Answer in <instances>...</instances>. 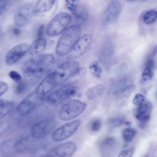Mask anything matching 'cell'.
Returning a JSON list of instances; mask_svg holds the SVG:
<instances>
[{
    "instance_id": "1",
    "label": "cell",
    "mask_w": 157,
    "mask_h": 157,
    "mask_svg": "<svg viewBox=\"0 0 157 157\" xmlns=\"http://www.w3.org/2000/svg\"><path fill=\"white\" fill-rule=\"evenodd\" d=\"M54 58L49 53L36 55L28 60L22 69L23 75L29 77L43 73L48 70L53 65Z\"/></svg>"
},
{
    "instance_id": "2",
    "label": "cell",
    "mask_w": 157,
    "mask_h": 157,
    "mask_svg": "<svg viewBox=\"0 0 157 157\" xmlns=\"http://www.w3.org/2000/svg\"><path fill=\"white\" fill-rule=\"evenodd\" d=\"M81 33L78 25H74L67 28L58 41L56 49V54L62 56L69 53L80 37Z\"/></svg>"
},
{
    "instance_id": "3",
    "label": "cell",
    "mask_w": 157,
    "mask_h": 157,
    "mask_svg": "<svg viewBox=\"0 0 157 157\" xmlns=\"http://www.w3.org/2000/svg\"><path fill=\"white\" fill-rule=\"evenodd\" d=\"M79 88L71 85H65L48 95L46 101L54 105L59 104L79 94Z\"/></svg>"
},
{
    "instance_id": "4",
    "label": "cell",
    "mask_w": 157,
    "mask_h": 157,
    "mask_svg": "<svg viewBox=\"0 0 157 157\" xmlns=\"http://www.w3.org/2000/svg\"><path fill=\"white\" fill-rule=\"evenodd\" d=\"M86 104L77 99H73L63 105L60 109L59 116L63 121H67L79 116L85 110Z\"/></svg>"
},
{
    "instance_id": "5",
    "label": "cell",
    "mask_w": 157,
    "mask_h": 157,
    "mask_svg": "<svg viewBox=\"0 0 157 157\" xmlns=\"http://www.w3.org/2000/svg\"><path fill=\"white\" fill-rule=\"evenodd\" d=\"M71 17L67 13L61 12L55 15L48 23L47 29L49 36L58 35L63 31L71 22Z\"/></svg>"
},
{
    "instance_id": "6",
    "label": "cell",
    "mask_w": 157,
    "mask_h": 157,
    "mask_svg": "<svg viewBox=\"0 0 157 157\" xmlns=\"http://www.w3.org/2000/svg\"><path fill=\"white\" fill-rule=\"evenodd\" d=\"M79 68L78 63L74 61H68L61 64L54 71L58 84L77 75Z\"/></svg>"
},
{
    "instance_id": "7",
    "label": "cell",
    "mask_w": 157,
    "mask_h": 157,
    "mask_svg": "<svg viewBox=\"0 0 157 157\" xmlns=\"http://www.w3.org/2000/svg\"><path fill=\"white\" fill-rule=\"evenodd\" d=\"M80 124L79 120H76L61 126L52 133V140L56 142H59L67 139L76 132Z\"/></svg>"
},
{
    "instance_id": "8",
    "label": "cell",
    "mask_w": 157,
    "mask_h": 157,
    "mask_svg": "<svg viewBox=\"0 0 157 157\" xmlns=\"http://www.w3.org/2000/svg\"><path fill=\"white\" fill-rule=\"evenodd\" d=\"M35 12V7L31 3L23 4L16 10L14 15L15 24L19 26L27 24L31 19Z\"/></svg>"
},
{
    "instance_id": "9",
    "label": "cell",
    "mask_w": 157,
    "mask_h": 157,
    "mask_svg": "<svg viewBox=\"0 0 157 157\" xmlns=\"http://www.w3.org/2000/svg\"><path fill=\"white\" fill-rule=\"evenodd\" d=\"M54 121L52 119H45L38 121L32 127V136L34 138L40 139L48 134L55 126Z\"/></svg>"
},
{
    "instance_id": "10",
    "label": "cell",
    "mask_w": 157,
    "mask_h": 157,
    "mask_svg": "<svg viewBox=\"0 0 157 157\" xmlns=\"http://www.w3.org/2000/svg\"><path fill=\"white\" fill-rule=\"evenodd\" d=\"M77 148L76 143L69 141L56 146L50 151L45 157H71Z\"/></svg>"
},
{
    "instance_id": "11",
    "label": "cell",
    "mask_w": 157,
    "mask_h": 157,
    "mask_svg": "<svg viewBox=\"0 0 157 157\" xmlns=\"http://www.w3.org/2000/svg\"><path fill=\"white\" fill-rule=\"evenodd\" d=\"M121 3L118 1L110 2L107 5L103 13L102 22L104 25L111 24L118 17L121 10Z\"/></svg>"
},
{
    "instance_id": "12",
    "label": "cell",
    "mask_w": 157,
    "mask_h": 157,
    "mask_svg": "<svg viewBox=\"0 0 157 157\" xmlns=\"http://www.w3.org/2000/svg\"><path fill=\"white\" fill-rule=\"evenodd\" d=\"M92 40V36L89 34H86L80 37L68 53L69 57L77 58L82 56L88 48Z\"/></svg>"
},
{
    "instance_id": "13",
    "label": "cell",
    "mask_w": 157,
    "mask_h": 157,
    "mask_svg": "<svg viewBox=\"0 0 157 157\" xmlns=\"http://www.w3.org/2000/svg\"><path fill=\"white\" fill-rule=\"evenodd\" d=\"M29 47L27 44L22 43L13 48L6 55L5 61L7 64L11 65L15 63L28 52Z\"/></svg>"
},
{
    "instance_id": "14",
    "label": "cell",
    "mask_w": 157,
    "mask_h": 157,
    "mask_svg": "<svg viewBox=\"0 0 157 157\" xmlns=\"http://www.w3.org/2000/svg\"><path fill=\"white\" fill-rule=\"evenodd\" d=\"M37 96L35 92L33 93L25 98L17 106V113L22 116L29 113L36 105Z\"/></svg>"
},
{
    "instance_id": "15",
    "label": "cell",
    "mask_w": 157,
    "mask_h": 157,
    "mask_svg": "<svg viewBox=\"0 0 157 157\" xmlns=\"http://www.w3.org/2000/svg\"><path fill=\"white\" fill-rule=\"evenodd\" d=\"M58 84L54 71L47 75L37 86L35 91L38 95H45Z\"/></svg>"
},
{
    "instance_id": "16",
    "label": "cell",
    "mask_w": 157,
    "mask_h": 157,
    "mask_svg": "<svg viewBox=\"0 0 157 157\" xmlns=\"http://www.w3.org/2000/svg\"><path fill=\"white\" fill-rule=\"evenodd\" d=\"M118 146V142L114 137L109 136L105 138L100 147L102 157H113L117 151Z\"/></svg>"
},
{
    "instance_id": "17",
    "label": "cell",
    "mask_w": 157,
    "mask_h": 157,
    "mask_svg": "<svg viewBox=\"0 0 157 157\" xmlns=\"http://www.w3.org/2000/svg\"><path fill=\"white\" fill-rule=\"evenodd\" d=\"M150 110V104L144 102L138 106L135 114L136 118L141 123H145L149 119Z\"/></svg>"
},
{
    "instance_id": "18",
    "label": "cell",
    "mask_w": 157,
    "mask_h": 157,
    "mask_svg": "<svg viewBox=\"0 0 157 157\" xmlns=\"http://www.w3.org/2000/svg\"><path fill=\"white\" fill-rule=\"evenodd\" d=\"M46 45V39L42 37L38 38L29 46L28 52L32 55L38 54L43 51Z\"/></svg>"
},
{
    "instance_id": "19",
    "label": "cell",
    "mask_w": 157,
    "mask_h": 157,
    "mask_svg": "<svg viewBox=\"0 0 157 157\" xmlns=\"http://www.w3.org/2000/svg\"><path fill=\"white\" fill-rule=\"evenodd\" d=\"M55 0H39L35 7V12L43 13L49 11L55 3Z\"/></svg>"
},
{
    "instance_id": "20",
    "label": "cell",
    "mask_w": 157,
    "mask_h": 157,
    "mask_svg": "<svg viewBox=\"0 0 157 157\" xmlns=\"http://www.w3.org/2000/svg\"><path fill=\"white\" fill-rule=\"evenodd\" d=\"M104 90V87L103 85L98 84L89 89L86 92V95L89 99H94L101 96Z\"/></svg>"
},
{
    "instance_id": "21",
    "label": "cell",
    "mask_w": 157,
    "mask_h": 157,
    "mask_svg": "<svg viewBox=\"0 0 157 157\" xmlns=\"http://www.w3.org/2000/svg\"><path fill=\"white\" fill-rule=\"evenodd\" d=\"M0 118L1 119L5 117L12 109L14 103L12 101L6 99H0Z\"/></svg>"
},
{
    "instance_id": "22",
    "label": "cell",
    "mask_w": 157,
    "mask_h": 157,
    "mask_svg": "<svg viewBox=\"0 0 157 157\" xmlns=\"http://www.w3.org/2000/svg\"><path fill=\"white\" fill-rule=\"evenodd\" d=\"M89 70L94 77L97 78H99L100 77L102 70L97 61H94L90 64Z\"/></svg>"
},
{
    "instance_id": "23",
    "label": "cell",
    "mask_w": 157,
    "mask_h": 157,
    "mask_svg": "<svg viewBox=\"0 0 157 157\" xmlns=\"http://www.w3.org/2000/svg\"><path fill=\"white\" fill-rule=\"evenodd\" d=\"M157 18V12L154 10L146 12L144 14L143 20L147 24H151L154 22Z\"/></svg>"
},
{
    "instance_id": "24",
    "label": "cell",
    "mask_w": 157,
    "mask_h": 157,
    "mask_svg": "<svg viewBox=\"0 0 157 157\" xmlns=\"http://www.w3.org/2000/svg\"><path fill=\"white\" fill-rule=\"evenodd\" d=\"M136 133V131L134 128H129L125 129L122 133L124 141L127 142L132 141Z\"/></svg>"
},
{
    "instance_id": "25",
    "label": "cell",
    "mask_w": 157,
    "mask_h": 157,
    "mask_svg": "<svg viewBox=\"0 0 157 157\" xmlns=\"http://www.w3.org/2000/svg\"><path fill=\"white\" fill-rule=\"evenodd\" d=\"M76 20L79 23L86 21L88 17V13L86 11L82 9H78L73 13Z\"/></svg>"
},
{
    "instance_id": "26",
    "label": "cell",
    "mask_w": 157,
    "mask_h": 157,
    "mask_svg": "<svg viewBox=\"0 0 157 157\" xmlns=\"http://www.w3.org/2000/svg\"><path fill=\"white\" fill-rule=\"evenodd\" d=\"M124 122V118L117 117L110 120L108 122V125L110 128H115L121 126Z\"/></svg>"
},
{
    "instance_id": "27",
    "label": "cell",
    "mask_w": 157,
    "mask_h": 157,
    "mask_svg": "<svg viewBox=\"0 0 157 157\" xmlns=\"http://www.w3.org/2000/svg\"><path fill=\"white\" fill-rule=\"evenodd\" d=\"M65 2L66 7L72 13L76 11L78 9L79 1L66 0Z\"/></svg>"
},
{
    "instance_id": "28",
    "label": "cell",
    "mask_w": 157,
    "mask_h": 157,
    "mask_svg": "<svg viewBox=\"0 0 157 157\" xmlns=\"http://www.w3.org/2000/svg\"><path fill=\"white\" fill-rule=\"evenodd\" d=\"M153 76L152 70L145 68L142 73V78L145 81L151 80Z\"/></svg>"
},
{
    "instance_id": "29",
    "label": "cell",
    "mask_w": 157,
    "mask_h": 157,
    "mask_svg": "<svg viewBox=\"0 0 157 157\" xmlns=\"http://www.w3.org/2000/svg\"><path fill=\"white\" fill-rule=\"evenodd\" d=\"M134 151V147H131L121 151L117 157H132Z\"/></svg>"
},
{
    "instance_id": "30",
    "label": "cell",
    "mask_w": 157,
    "mask_h": 157,
    "mask_svg": "<svg viewBox=\"0 0 157 157\" xmlns=\"http://www.w3.org/2000/svg\"><path fill=\"white\" fill-rule=\"evenodd\" d=\"M135 86L133 85H130L125 87L121 92V95L123 97H128L134 90Z\"/></svg>"
},
{
    "instance_id": "31",
    "label": "cell",
    "mask_w": 157,
    "mask_h": 157,
    "mask_svg": "<svg viewBox=\"0 0 157 157\" xmlns=\"http://www.w3.org/2000/svg\"><path fill=\"white\" fill-rule=\"evenodd\" d=\"M145 98L143 95L138 93L135 96L133 100V103L135 105L138 106L144 102Z\"/></svg>"
},
{
    "instance_id": "32",
    "label": "cell",
    "mask_w": 157,
    "mask_h": 157,
    "mask_svg": "<svg viewBox=\"0 0 157 157\" xmlns=\"http://www.w3.org/2000/svg\"><path fill=\"white\" fill-rule=\"evenodd\" d=\"M10 77L13 81L17 83L22 82L21 76L20 74L17 72L12 71L9 73Z\"/></svg>"
},
{
    "instance_id": "33",
    "label": "cell",
    "mask_w": 157,
    "mask_h": 157,
    "mask_svg": "<svg viewBox=\"0 0 157 157\" xmlns=\"http://www.w3.org/2000/svg\"><path fill=\"white\" fill-rule=\"evenodd\" d=\"M101 127V121L99 119H96L93 121L91 124L92 130L94 132L99 131Z\"/></svg>"
},
{
    "instance_id": "34",
    "label": "cell",
    "mask_w": 157,
    "mask_h": 157,
    "mask_svg": "<svg viewBox=\"0 0 157 157\" xmlns=\"http://www.w3.org/2000/svg\"><path fill=\"white\" fill-rule=\"evenodd\" d=\"M9 1L2 0L0 1V12L1 15L7 9L9 4Z\"/></svg>"
},
{
    "instance_id": "35",
    "label": "cell",
    "mask_w": 157,
    "mask_h": 157,
    "mask_svg": "<svg viewBox=\"0 0 157 157\" xmlns=\"http://www.w3.org/2000/svg\"><path fill=\"white\" fill-rule=\"evenodd\" d=\"M8 86L6 83L1 81L0 82V96L4 94L8 90Z\"/></svg>"
},
{
    "instance_id": "36",
    "label": "cell",
    "mask_w": 157,
    "mask_h": 157,
    "mask_svg": "<svg viewBox=\"0 0 157 157\" xmlns=\"http://www.w3.org/2000/svg\"><path fill=\"white\" fill-rule=\"evenodd\" d=\"M25 88V83L21 82L17 83L16 88L17 92L18 94H21Z\"/></svg>"
},
{
    "instance_id": "37",
    "label": "cell",
    "mask_w": 157,
    "mask_h": 157,
    "mask_svg": "<svg viewBox=\"0 0 157 157\" xmlns=\"http://www.w3.org/2000/svg\"><path fill=\"white\" fill-rule=\"evenodd\" d=\"M154 65V62L153 59H150L146 63L145 68L150 69L152 70Z\"/></svg>"
},
{
    "instance_id": "38",
    "label": "cell",
    "mask_w": 157,
    "mask_h": 157,
    "mask_svg": "<svg viewBox=\"0 0 157 157\" xmlns=\"http://www.w3.org/2000/svg\"><path fill=\"white\" fill-rule=\"evenodd\" d=\"M44 25H41L39 27L37 31L38 38L42 37L44 30Z\"/></svg>"
},
{
    "instance_id": "39",
    "label": "cell",
    "mask_w": 157,
    "mask_h": 157,
    "mask_svg": "<svg viewBox=\"0 0 157 157\" xmlns=\"http://www.w3.org/2000/svg\"><path fill=\"white\" fill-rule=\"evenodd\" d=\"M86 70L84 67L79 68L77 75L81 76H84L86 74Z\"/></svg>"
},
{
    "instance_id": "40",
    "label": "cell",
    "mask_w": 157,
    "mask_h": 157,
    "mask_svg": "<svg viewBox=\"0 0 157 157\" xmlns=\"http://www.w3.org/2000/svg\"><path fill=\"white\" fill-rule=\"evenodd\" d=\"M13 32L14 35H17L19 34L20 30L18 28H15L13 29Z\"/></svg>"
},
{
    "instance_id": "41",
    "label": "cell",
    "mask_w": 157,
    "mask_h": 157,
    "mask_svg": "<svg viewBox=\"0 0 157 157\" xmlns=\"http://www.w3.org/2000/svg\"><path fill=\"white\" fill-rule=\"evenodd\" d=\"M124 123L126 126L129 127H130L132 125L131 122L128 121H124Z\"/></svg>"
}]
</instances>
